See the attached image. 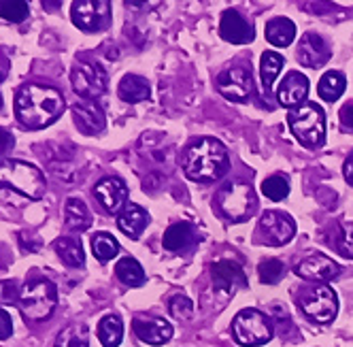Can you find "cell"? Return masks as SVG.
I'll use <instances>...</instances> for the list:
<instances>
[{
  "label": "cell",
  "mask_w": 353,
  "mask_h": 347,
  "mask_svg": "<svg viewBox=\"0 0 353 347\" xmlns=\"http://www.w3.org/2000/svg\"><path fill=\"white\" fill-rule=\"evenodd\" d=\"M285 64V58L276 52H264L262 54V60H260V72H262V86L266 90L272 88L274 79L279 77V72Z\"/></svg>",
  "instance_id": "31"
},
{
  "label": "cell",
  "mask_w": 353,
  "mask_h": 347,
  "mask_svg": "<svg viewBox=\"0 0 353 347\" xmlns=\"http://www.w3.org/2000/svg\"><path fill=\"white\" fill-rule=\"evenodd\" d=\"M94 196L109 213H121L128 201V188L119 177H105L94 186Z\"/></svg>",
  "instance_id": "15"
},
{
  "label": "cell",
  "mask_w": 353,
  "mask_h": 347,
  "mask_svg": "<svg viewBox=\"0 0 353 347\" xmlns=\"http://www.w3.org/2000/svg\"><path fill=\"white\" fill-rule=\"evenodd\" d=\"M54 250H56V254L60 256V260H62L66 266H72V268L83 266L85 254H83V247H81L79 241H74V239H70V237H60V239L54 243Z\"/></svg>",
  "instance_id": "26"
},
{
  "label": "cell",
  "mask_w": 353,
  "mask_h": 347,
  "mask_svg": "<svg viewBox=\"0 0 353 347\" xmlns=\"http://www.w3.org/2000/svg\"><path fill=\"white\" fill-rule=\"evenodd\" d=\"M72 117H74V123H77V128L83 132V135H98L105 130V111L100 109L96 103H77L72 105Z\"/></svg>",
  "instance_id": "20"
},
{
  "label": "cell",
  "mask_w": 353,
  "mask_h": 347,
  "mask_svg": "<svg viewBox=\"0 0 353 347\" xmlns=\"http://www.w3.org/2000/svg\"><path fill=\"white\" fill-rule=\"evenodd\" d=\"M219 34L223 41H228V43L245 45V43L254 41L256 30L236 9H225L221 13V19H219Z\"/></svg>",
  "instance_id": "14"
},
{
  "label": "cell",
  "mask_w": 353,
  "mask_h": 347,
  "mask_svg": "<svg viewBox=\"0 0 353 347\" xmlns=\"http://www.w3.org/2000/svg\"><path fill=\"white\" fill-rule=\"evenodd\" d=\"M300 309L315 324H330L339 313L336 292L330 286H317L300 296Z\"/></svg>",
  "instance_id": "8"
},
{
  "label": "cell",
  "mask_w": 353,
  "mask_h": 347,
  "mask_svg": "<svg viewBox=\"0 0 353 347\" xmlns=\"http://www.w3.org/2000/svg\"><path fill=\"white\" fill-rule=\"evenodd\" d=\"M341 119H343V123H347L349 128H353V105L351 103L341 109Z\"/></svg>",
  "instance_id": "42"
},
{
  "label": "cell",
  "mask_w": 353,
  "mask_h": 347,
  "mask_svg": "<svg viewBox=\"0 0 353 347\" xmlns=\"http://www.w3.org/2000/svg\"><path fill=\"white\" fill-rule=\"evenodd\" d=\"M181 168L188 179L198 184H211L225 175L230 168V156L221 141L205 137L192 141L181 156Z\"/></svg>",
  "instance_id": "2"
},
{
  "label": "cell",
  "mask_w": 353,
  "mask_h": 347,
  "mask_svg": "<svg viewBox=\"0 0 353 347\" xmlns=\"http://www.w3.org/2000/svg\"><path fill=\"white\" fill-rule=\"evenodd\" d=\"M298 62L307 68H319L330 60V45L315 32H307L298 45Z\"/></svg>",
  "instance_id": "17"
},
{
  "label": "cell",
  "mask_w": 353,
  "mask_h": 347,
  "mask_svg": "<svg viewBox=\"0 0 353 347\" xmlns=\"http://www.w3.org/2000/svg\"><path fill=\"white\" fill-rule=\"evenodd\" d=\"M345 86H347V81H345V75H343V72L330 70V72H325V75L319 79V83H317V94L321 96V101H325V103H334V101H339V98L343 96Z\"/></svg>",
  "instance_id": "27"
},
{
  "label": "cell",
  "mask_w": 353,
  "mask_h": 347,
  "mask_svg": "<svg viewBox=\"0 0 353 347\" xmlns=\"http://www.w3.org/2000/svg\"><path fill=\"white\" fill-rule=\"evenodd\" d=\"M283 272H285V266L281 260H276V258H268L264 262H260L258 266V275H260V281L262 284H279L281 277H283Z\"/></svg>",
  "instance_id": "34"
},
{
  "label": "cell",
  "mask_w": 353,
  "mask_h": 347,
  "mask_svg": "<svg viewBox=\"0 0 353 347\" xmlns=\"http://www.w3.org/2000/svg\"><path fill=\"white\" fill-rule=\"evenodd\" d=\"M232 335L239 345L258 347L272 339L274 328H272V321L266 313H262L258 309H243L232 319Z\"/></svg>",
  "instance_id": "7"
},
{
  "label": "cell",
  "mask_w": 353,
  "mask_h": 347,
  "mask_svg": "<svg viewBox=\"0 0 353 347\" xmlns=\"http://www.w3.org/2000/svg\"><path fill=\"white\" fill-rule=\"evenodd\" d=\"M309 94V79L298 70H292L283 77V81L279 83V90H276V98L283 107L296 109L305 103V98Z\"/></svg>",
  "instance_id": "19"
},
{
  "label": "cell",
  "mask_w": 353,
  "mask_h": 347,
  "mask_svg": "<svg viewBox=\"0 0 353 347\" xmlns=\"http://www.w3.org/2000/svg\"><path fill=\"white\" fill-rule=\"evenodd\" d=\"M64 111V96L52 86L28 83L15 96V115L26 128L39 130L54 123Z\"/></svg>",
  "instance_id": "1"
},
{
  "label": "cell",
  "mask_w": 353,
  "mask_h": 347,
  "mask_svg": "<svg viewBox=\"0 0 353 347\" xmlns=\"http://www.w3.org/2000/svg\"><path fill=\"white\" fill-rule=\"evenodd\" d=\"M54 347H90V337H88V328L79 326V324H72L68 328H64Z\"/></svg>",
  "instance_id": "32"
},
{
  "label": "cell",
  "mask_w": 353,
  "mask_h": 347,
  "mask_svg": "<svg viewBox=\"0 0 353 347\" xmlns=\"http://www.w3.org/2000/svg\"><path fill=\"white\" fill-rule=\"evenodd\" d=\"M217 211L230 221H247L258 209L256 192L245 181H228L215 196Z\"/></svg>",
  "instance_id": "6"
},
{
  "label": "cell",
  "mask_w": 353,
  "mask_h": 347,
  "mask_svg": "<svg viewBox=\"0 0 353 347\" xmlns=\"http://www.w3.org/2000/svg\"><path fill=\"white\" fill-rule=\"evenodd\" d=\"M296 224L288 213L281 211H266L260 217L258 224V237L264 245H285L294 239Z\"/></svg>",
  "instance_id": "11"
},
{
  "label": "cell",
  "mask_w": 353,
  "mask_h": 347,
  "mask_svg": "<svg viewBox=\"0 0 353 347\" xmlns=\"http://www.w3.org/2000/svg\"><path fill=\"white\" fill-rule=\"evenodd\" d=\"M217 90L232 103H245L254 94V79H251V72L243 66L225 68L217 75Z\"/></svg>",
  "instance_id": "12"
},
{
  "label": "cell",
  "mask_w": 353,
  "mask_h": 347,
  "mask_svg": "<svg viewBox=\"0 0 353 347\" xmlns=\"http://www.w3.org/2000/svg\"><path fill=\"white\" fill-rule=\"evenodd\" d=\"M72 23L83 32H100L111 23V3L107 0H74L70 7Z\"/></svg>",
  "instance_id": "9"
},
{
  "label": "cell",
  "mask_w": 353,
  "mask_h": 347,
  "mask_svg": "<svg viewBox=\"0 0 353 347\" xmlns=\"http://www.w3.org/2000/svg\"><path fill=\"white\" fill-rule=\"evenodd\" d=\"M198 230L196 226L188 224V221H176V224L168 226V230L164 232V247L168 252H174V254H181V252H188L192 247L198 243Z\"/></svg>",
  "instance_id": "21"
},
{
  "label": "cell",
  "mask_w": 353,
  "mask_h": 347,
  "mask_svg": "<svg viewBox=\"0 0 353 347\" xmlns=\"http://www.w3.org/2000/svg\"><path fill=\"white\" fill-rule=\"evenodd\" d=\"M47 181L43 170L30 162L3 160L0 162V190H13L28 201H41Z\"/></svg>",
  "instance_id": "3"
},
{
  "label": "cell",
  "mask_w": 353,
  "mask_h": 347,
  "mask_svg": "<svg viewBox=\"0 0 353 347\" xmlns=\"http://www.w3.org/2000/svg\"><path fill=\"white\" fill-rule=\"evenodd\" d=\"M262 194L266 198H270V201H274V203L283 201V198H288V194H290V181H288V177H283V175H272V177L264 179L262 181Z\"/></svg>",
  "instance_id": "33"
},
{
  "label": "cell",
  "mask_w": 353,
  "mask_h": 347,
  "mask_svg": "<svg viewBox=\"0 0 353 347\" xmlns=\"http://www.w3.org/2000/svg\"><path fill=\"white\" fill-rule=\"evenodd\" d=\"M5 79V72H3V68H0V81H3Z\"/></svg>",
  "instance_id": "43"
},
{
  "label": "cell",
  "mask_w": 353,
  "mask_h": 347,
  "mask_svg": "<svg viewBox=\"0 0 353 347\" xmlns=\"http://www.w3.org/2000/svg\"><path fill=\"white\" fill-rule=\"evenodd\" d=\"M294 272L307 281H330L341 272V266L339 262L330 260L327 256L317 254V256H309L302 262H298L294 266Z\"/></svg>",
  "instance_id": "16"
},
{
  "label": "cell",
  "mask_w": 353,
  "mask_h": 347,
  "mask_svg": "<svg viewBox=\"0 0 353 347\" xmlns=\"http://www.w3.org/2000/svg\"><path fill=\"white\" fill-rule=\"evenodd\" d=\"M92 252H94L96 260L109 262V260H113L119 254V243L109 232H96L92 237Z\"/></svg>",
  "instance_id": "30"
},
{
  "label": "cell",
  "mask_w": 353,
  "mask_h": 347,
  "mask_svg": "<svg viewBox=\"0 0 353 347\" xmlns=\"http://www.w3.org/2000/svg\"><path fill=\"white\" fill-rule=\"evenodd\" d=\"M115 277L128 288H139L145 284V270L134 258H121L115 264Z\"/></svg>",
  "instance_id": "28"
},
{
  "label": "cell",
  "mask_w": 353,
  "mask_h": 347,
  "mask_svg": "<svg viewBox=\"0 0 353 347\" xmlns=\"http://www.w3.org/2000/svg\"><path fill=\"white\" fill-rule=\"evenodd\" d=\"M266 41L274 47H290L296 39V26L288 17H274L266 23Z\"/></svg>",
  "instance_id": "24"
},
{
  "label": "cell",
  "mask_w": 353,
  "mask_h": 347,
  "mask_svg": "<svg viewBox=\"0 0 353 347\" xmlns=\"http://www.w3.org/2000/svg\"><path fill=\"white\" fill-rule=\"evenodd\" d=\"M168 311L176 319H188L194 313V303H192V299H188L185 294H174L168 303Z\"/></svg>",
  "instance_id": "36"
},
{
  "label": "cell",
  "mask_w": 353,
  "mask_h": 347,
  "mask_svg": "<svg viewBox=\"0 0 353 347\" xmlns=\"http://www.w3.org/2000/svg\"><path fill=\"white\" fill-rule=\"evenodd\" d=\"M147 224H149V213L139 205L130 203L121 209V213H117L119 230L130 239H139L143 235V230L147 228Z\"/></svg>",
  "instance_id": "22"
},
{
  "label": "cell",
  "mask_w": 353,
  "mask_h": 347,
  "mask_svg": "<svg viewBox=\"0 0 353 347\" xmlns=\"http://www.w3.org/2000/svg\"><path fill=\"white\" fill-rule=\"evenodd\" d=\"M19 301L15 281H0V305H13Z\"/></svg>",
  "instance_id": "38"
},
{
  "label": "cell",
  "mask_w": 353,
  "mask_h": 347,
  "mask_svg": "<svg viewBox=\"0 0 353 347\" xmlns=\"http://www.w3.org/2000/svg\"><path fill=\"white\" fill-rule=\"evenodd\" d=\"M28 3H11V0H0V19L5 21H23L28 17Z\"/></svg>",
  "instance_id": "35"
},
{
  "label": "cell",
  "mask_w": 353,
  "mask_h": 347,
  "mask_svg": "<svg viewBox=\"0 0 353 347\" xmlns=\"http://www.w3.org/2000/svg\"><path fill=\"white\" fill-rule=\"evenodd\" d=\"M19 309L23 319L28 321H43L54 313L58 305V288L45 279H30L19 290Z\"/></svg>",
  "instance_id": "4"
},
{
  "label": "cell",
  "mask_w": 353,
  "mask_h": 347,
  "mask_svg": "<svg viewBox=\"0 0 353 347\" xmlns=\"http://www.w3.org/2000/svg\"><path fill=\"white\" fill-rule=\"evenodd\" d=\"M121 339H123V324L119 315L109 313L98 321V341L105 347H117Z\"/></svg>",
  "instance_id": "29"
},
{
  "label": "cell",
  "mask_w": 353,
  "mask_h": 347,
  "mask_svg": "<svg viewBox=\"0 0 353 347\" xmlns=\"http://www.w3.org/2000/svg\"><path fill=\"white\" fill-rule=\"evenodd\" d=\"M288 123L292 135L309 150H317L325 141V115L317 103H305L290 109Z\"/></svg>",
  "instance_id": "5"
},
{
  "label": "cell",
  "mask_w": 353,
  "mask_h": 347,
  "mask_svg": "<svg viewBox=\"0 0 353 347\" xmlns=\"http://www.w3.org/2000/svg\"><path fill=\"white\" fill-rule=\"evenodd\" d=\"M70 81H72L74 92H77L79 96H83V98H88V101L100 98L107 92V72L103 70V66H100V64L77 62L72 66Z\"/></svg>",
  "instance_id": "10"
},
{
  "label": "cell",
  "mask_w": 353,
  "mask_h": 347,
  "mask_svg": "<svg viewBox=\"0 0 353 347\" xmlns=\"http://www.w3.org/2000/svg\"><path fill=\"white\" fill-rule=\"evenodd\" d=\"M343 175H345V181L349 186H353V150L349 154V158L345 160V166H343Z\"/></svg>",
  "instance_id": "41"
},
{
  "label": "cell",
  "mask_w": 353,
  "mask_h": 347,
  "mask_svg": "<svg viewBox=\"0 0 353 347\" xmlns=\"http://www.w3.org/2000/svg\"><path fill=\"white\" fill-rule=\"evenodd\" d=\"M117 94L123 103H143L147 101V98L151 96V86L145 77L141 75H134V72H130V75H123L119 86H117Z\"/></svg>",
  "instance_id": "23"
},
{
  "label": "cell",
  "mask_w": 353,
  "mask_h": 347,
  "mask_svg": "<svg viewBox=\"0 0 353 347\" xmlns=\"http://www.w3.org/2000/svg\"><path fill=\"white\" fill-rule=\"evenodd\" d=\"M132 330L147 345H164L172 339V326L164 317H134Z\"/></svg>",
  "instance_id": "18"
},
{
  "label": "cell",
  "mask_w": 353,
  "mask_h": 347,
  "mask_svg": "<svg viewBox=\"0 0 353 347\" xmlns=\"http://www.w3.org/2000/svg\"><path fill=\"white\" fill-rule=\"evenodd\" d=\"M13 145H15V141H13V135L0 128V154H7V152H11V150H13Z\"/></svg>",
  "instance_id": "40"
},
{
  "label": "cell",
  "mask_w": 353,
  "mask_h": 347,
  "mask_svg": "<svg viewBox=\"0 0 353 347\" xmlns=\"http://www.w3.org/2000/svg\"><path fill=\"white\" fill-rule=\"evenodd\" d=\"M336 250H339L341 256L353 258V224H349V221L341 226V235H339Z\"/></svg>",
  "instance_id": "37"
},
{
  "label": "cell",
  "mask_w": 353,
  "mask_h": 347,
  "mask_svg": "<svg viewBox=\"0 0 353 347\" xmlns=\"http://www.w3.org/2000/svg\"><path fill=\"white\" fill-rule=\"evenodd\" d=\"M11 335H13V319L5 309H0V341L9 339Z\"/></svg>",
  "instance_id": "39"
},
{
  "label": "cell",
  "mask_w": 353,
  "mask_h": 347,
  "mask_svg": "<svg viewBox=\"0 0 353 347\" xmlns=\"http://www.w3.org/2000/svg\"><path fill=\"white\" fill-rule=\"evenodd\" d=\"M64 221L66 226L74 232H83L90 228L92 224V215L88 205L81 201V198H68L66 207H64Z\"/></svg>",
  "instance_id": "25"
},
{
  "label": "cell",
  "mask_w": 353,
  "mask_h": 347,
  "mask_svg": "<svg viewBox=\"0 0 353 347\" xmlns=\"http://www.w3.org/2000/svg\"><path fill=\"white\" fill-rule=\"evenodd\" d=\"M213 286L223 294H234L236 290L247 288V275L239 262L234 260H219L211 266Z\"/></svg>",
  "instance_id": "13"
}]
</instances>
